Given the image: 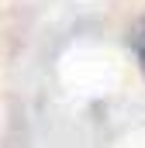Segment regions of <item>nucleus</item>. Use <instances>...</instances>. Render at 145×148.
<instances>
[{
	"label": "nucleus",
	"instance_id": "f257e3e1",
	"mask_svg": "<svg viewBox=\"0 0 145 148\" xmlns=\"http://www.w3.org/2000/svg\"><path fill=\"white\" fill-rule=\"evenodd\" d=\"M135 55H138V66H142V73H145V28L135 35Z\"/></svg>",
	"mask_w": 145,
	"mask_h": 148
}]
</instances>
